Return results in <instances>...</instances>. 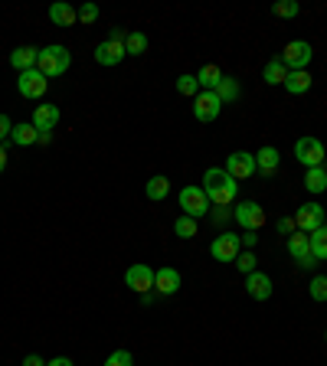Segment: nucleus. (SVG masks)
<instances>
[{
    "instance_id": "obj_23",
    "label": "nucleus",
    "mask_w": 327,
    "mask_h": 366,
    "mask_svg": "<svg viewBox=\"0 0 327 366\" xmlns=\"http://www.w3.org/2000/svg\"><path fill=\"white\" fill-rule=\"evenodd\" d=\"M10 141H13V144H20V147H30V144H36V141H40V131H36L30 121H23V125H13V135H10Z\"/></svg>"
},
{
    "instance_id": "obj_3",
    "label": "nucleus",
    "mask_w": 327,
    "mask_h": 366,
    "mask_svg": "<svg viewBox=\"0 0 327 366\" xmlns=\"http://www.w3.org/2000/svg\"><path fill=\"white\" fill-rule=\"evenodd\" d=\"M233 219L239 222L246 232H258L265 226V210H262L256 200H242V203L233 206Z\"/></svg>"
},
{
    "instance_id": "obj_17",
    "label": "nucleus",
    "mask_w": 327,
    "mask_h": 366,
    "mask_svg": "<svg viewBox=\"0 0 327 366\" xmlns=\"http://www.w3.org/2000/svg\"><path fill=\"white\" fill-rule=\"evenodd\" d=\"M56 125H59V105H36L33 128L36 131H52Z\"/></svg>"
},
{
    "instance_id": "obj_19",
    "label": "nucleus",
    "mask_w": 327,
    "mask_h": 366,
    "mask_svg": "<svg viewBox=\"0 0 327 366\" xmlns=\"http://www.w3.org/2000/svg\"><path fill=\"white\" fill-rule=\"evenodd\" d=\"M200 82V92H216V86L223 82V69L213 66V62H207V66H200V72H193Z\"/></svg>"
},
{
    "instance_id": "obj_13",
    "label": "nucleus",
    "mask_w": 327,
    "mask_h": 366,
    "mask_svg": "<svg viewBox=\"0 0 327 366\" xmlns=\"http://www.w3.org/2000/svg\"><path fill=\"white\" fill-rule=\"evenodd\" d=\"M242 252V242L239 236H233V232H223V236L213 239V246H210V256L216 258V262H236V256Z\"/></svg>"
},
{
    "instance_id": "obj_14",
    "label": "nucleus",
    "mask_w": 327,
    "mask_h": 366,
    "mask_svg": "<svg viewBox=\"0 0 327 366\" xmlns=\"http://www.w3.org/2000/svg\"><path fill=\"white\" fill-rule=\"evenodd\" d=\"M92 56H95L98 66H118L128 52H125V43H121V40H102V43L95 46Z\"/></svg>"
},
{
    "instance_id": "obj_40",
    "label": "nucleus",
    "mask_w": 327,
    "mask_h": 366,
    "mask_svg": "<svg viewBox=\"0 0 327 366\" xmlns=\"http://www.w3.org/2000/svg\"><path fill=\"white\" fill-rule=\"evenodd\" d=\"M239 242H242L246 248H252V246L258 242V232H246V236H239Z\"/></svg>"
},
{
    "instance_id": "obj_29",
    "label": "nucleus",
    "mask_w": 327,
    "mask_h": 366,
    "mask_svg": "<svg viewBox=\"0 0 327 366\" xmlns=\"http://www.w3.org/2000/svg\"><path fill=\"white\" fill-rule=\"evenodd\" d=\"M144 50H147V36L138 33V30H131V33L125 36V52H128V56H141Z\"/></svg>"
},
{
    "instance_id": "obj_24",
    "label": "nucleus",
    "mask_w": 327,
    "mask_h": 366,
    "mask_svg": "<svg viewBox=\"0 0 327 366\" xmlns=\"http://www.w3.org/2000/svg\"><path fill=\"white\" fill-rule=\"evenodd\" d=\"M144 193H147V200H154V203H161V200H167V193H171V180L157 173V177L147 180Z\"/></svg>"
},
{
    "instance_id": "obj_41",
    "label": "nucleus",
    "mask_w": 327,
    "mask_h": 366,
    "mask_svg": "<svg viewBox=\"0 0 327 366\" xmlns=\"http://www.w3.org/2000/svg\"><path fill=\"white\" fill-rule=\"evenodd\" d=\"M23 366H46V360L36 357V353H30V357H23Z\"/></svg>"
},
{
    "instance_id": "obj_12",
    "label": "nucleus",
    "mask_w": 327,
    "mask_h": 366,
    "mask_svg": "<svg viewBox=\"0 0 327 366\" xmlns=\"http://www.w3.org/2000/svg\"><path fill=\"white\" fill-rule=\"evenodd\" d=\"M219 111H223V102H219L216 92H200L197 98H193V118L203 121V125L219 118Z\"/></svg>"
},
{
    "instance_id": "obj_43",
    "label": "nucleus",
    "mask_w": 327,
    "mask_h": 366,
    "mask_svg": "<svg viewBox=\"0 0 327 366\" xmlns=\"http://www.w3.org/2000/svg\"><path fill=\"white\" fill-rule=\"evenodd\" d=\"M52 141V131H40V141H36V144H50Z\"/></svg>"
},
{
    "instance_id": "obj_5",
    "label": "nucleus",
    "mask_w": 327,
    "mask_h": 366,
    "mask_svg": "<svg viewBox=\"0 0 327 366\" xmlns=\"http://www.w3.org/2000/svg\"><path fill=\"white\" fill-rule=\"evenodd\" d=\"M294 157H298V161H302L304 167H324L327 147L321 144L318 137L304 135V137H298V141H294Z\"/></svg>"
},
{
    "instance_id": "obj_39",
    "label": "nucleus",
    "mask_w": 327,
    "mask_h": 366,
    "mask_svg": "<svg viewBox=\"0 0 327 366\" xmlns=\"http://www.w3.org/2000/svg\"><path fill=\"white\" fill-rule=\"evenodd\" d=\"M278 232H282V236H292V232H294V219H288V216L278 219Z\"/></svg>"
},
{
    "instance_id": "obj_1",
    "label": "nucleus",
    "mask_w": 327,
    "mask_h": 366,
    "mask_svg": "<svg viewBox=\"0 0 327 366\" xmlns=\"http://www.w3.org/2000/svg\"><path fill=\"white\" fill-rule=\"evenodd\" d=\"M203 193H207V200L213 206H233L236 196H239V183L223 167H210L203 173Z\"/></svg>"
},
{
    "instance_id": "obj_32",
    "label": "nucleus",
    "mask_w": 327,
    "mask_h": 366,
    "mask_svg": "<svg viewBox=\"0 0 327 366\" xmlns=\"http://www.w3.org/2000/svg\"><path fill=\"white\" fill-rule=\"evenodd\" d=\"M173 232L180 239H193L197 236V219H193V216H180V219L173 222Z\"/></svg>"
},
{
    "instance_id": "obj_30",
    "label": "nucleus",
    "mask_w": 327,
    "mask_h": 366,
    "mask_svg": "<svg viewBox=\"0 0 327 366\" xmlns=\"http://www.w3.org/2000/svg\"><path fill=\"white\" fill-rule=\"evenodd\" d=\"M272 13L282 17V20H294L298 13H302V4H298V0H278L275 7H272Z\"/></svg>"
},
{
    "instance_id": "obj_42",
    "label": "nucleus",
    "mask_w": 327,
    "mask_h": 366,
    "mask_svg": "<svg viewBox=\"0 0 327 366\" xmlns=\"http://www.w3.org/2000/svg\"><path fill=\"white\" fill-rule=\"evenodd\" d=\"M46 366H76V363H72L69 357H56V360H50V363H46Z\"/></svg>"
},
{
    "instance_id": "obj_34",
    "label": "nucleus",
    "mask_w": 327,
    "mask_h": 366,
    "mask_svg": "<svg viewBox=\"0 0 327 366\" xmlns=\"http://www.w3.org/2000/svg\"><path fill=\"white\" fill-rule=\"evenodd\" d=\"M105 366H134V357H131V350H115L112 357L105 360Z\"/></svg>"
},
{
    "instance_id": "obj_35",
    "label": "nucleus",
    "mask_w": 327,
    "mask_h": 366,
    "mask_svg": "<svg viewBox=\"0 0 327 366\" xmlns=\"http://www.w3.org/2000/svg\"><path fill=\"white\" fill-rule=\"evenodd\" d=\"M311 298L314 301H327V275H318L311 281Z\"/></svg>"
},
{
    "instance_id": "obj_36",
    "label": "nucleus",
    "mask_w": 327,
    "mask_h": 366,
    "mask_svg": "<svg viewBox=\"0 0 327 366\" xmlns=\"http://www.w3.org/2000/svg\"><path fill=\"white\" fill-rule=\"evenodd\" d=\"M98 13H102V10L95 7V4H82V7H79V20H82V23H95Z\"/></svg>"
},
{
    "instance_id": "obj_16",
    "label": "nucleus",
    "mask_w": 327,
    "mask_h": 366,
    "mask_svg": "<svg viewBox=\"0 0 327 366\" xmlns=\"http://www.w3.org/2000/svg\"><path fill=\"white\" fill-rule=\"evenodd\" d=\"M246 291H249L256 301H268L275 288H272V278H268L265 272H258V268H256L252 275H246Z\"/></svg>"
},
{
    "instance_id": "obj_20",
    "label": "nucleus",
    "mask_w": 327,
    "mask_h": 366,
    "mask_svg": "<svg viewBox=\"0 0 327 366\" xmlns=\"http://www.w3.org/2000/svg\"><path fill=\"white\" fill-rule=\"evenodd\" d=\"M50 20L56 26H76L79 10L72 7V4H66V0H59V4H52V7H50Z\"/></svg>"
},
{
    "instance_id": "obj_25",
    "label": "nucleus",
    "mask_w": 327,
    "mask_h": 366,
    "mask_svg": "<svg viewBox=\"0 0 327 366\" xmlns=\"http://www.w3.org/2000/svg\"><path fill=\"white\" fill-rule=\"evenodd\" d=\"M262 79H265L268 86H285V79H288V69H285L282 59H268V66L262 69Z\"/></svg>"
},
{
    "instance_id": "obj_26",
    "label": "nucleus",
    "mask_w": 327,
    "mask_h": 366,
    "mask_svg": "<svg viewBox=\"0 0 327 366\" xmlns=\"http://www.w3.org/2000/svg\"><path fill=\"white\" fill-rule=\"evenodd\" d=\"M304 187H308L311 193H324L327 190V171L324 167H308V173H304Z\"/></svg>"
},
{
    "instance_id": "obj_38",
    "label": "nucleus",
    "mask_w": 327,
    "mask_h": 366,
    "mask_svg": "<svg viewBox=\"0 0 327 366\" xmlns=\"http://www.w3.org/2000/svg\"><path fill=\"white\" fill-rule=\"evenodd\" d=\"M13 135V121L7 118V115H0V141H4V137H10Z\"/></svg>"
},
{
    "instance_id": "obj_28",
    "label": "nucleus",
    "mask_w": 327,
    "mask_h": 366,
    "mask_svg": "<svg viewBox=\"0 0 327 366\" xmlns=\"http://www.w3.org/2000/svg\"><path fill=\"white\" fill-rule=\"evenodd\" d=\"M216 95H219V102H236L239 98V79H233V76H223V82L216 86Z\"/></svg>"
},
{
    "instance_id": "obj_9",
    "label": "nucleus",
    "mask_w": 327,
    "mask_h": 366,
    "mask_svg": "<svg viewBox=\"0 0 327 366\" xmlns=\"http://www.w3.org/2000/svg\"><path fill=\"white\" fill-rule=\"evenodd\" d=\"M285 246H288V256L302 265V268H314V265H318V258L311 256V236H308V232L294 229L292 236H288V242H285Z\"/></svg>"
},
{
    "instance_id": "obj_10",
    "label": "nucleus",
    "mask_w": 327,
    "mask_h": 366,
    "mask_svg": "<svg viewBox=\"0 0 327 366\" xmlns=\"http://www.w3.org/2000/svg\"><path fill=\"white\" fill-rule=\"evenodd\" d=\"M125 285H128L134 294H151V291H154V268L144 262L131 265L128 272H125Z\"/></svg>"
},
{
    "instance_id": "obj_11",
    "label": "nucleus",
    "mask_w": 327,
    "mask_h": 366,
    "mask_svg": "<svg viewBox=\"0 0 327 366\" xmlns=\"http://www.w3.org/2000/svg\"><path fill=\"white\" fill-rule=\"evenodd\" d=\"M229 177L239 183V180H249L252 173H256V154L249 151H233L229 157H226V167H223Z\"/></svg>"
},
{
    "instance_id": "obj_2",
    "label": "nucleus",
    "mask_w": 327,
    "mask_h": 366,
    "mask_svg": "<svg viewBox=\"0 0 327 366\" xmlns=\"http://www.w3.org/2000/svg\"><path fill=\"white\" fill-rule=\"evenodd\" d=\"M69 66H72V56H69V50L66 46H43L40 50V59H36V69L43 72L46 79H59V76H66L69 72Z\"/></svg>"
},
{
    "instance_id": "obj_27",
    "label": "nucleus",
    "mask_w": 327,
    "mask_h": 366,
    "mask_svg": "<svg viewBox=\"0 0 327 366\" xmlns=\"http://www.w3.org/2000/svg\"><path fill=\"white\" fill-rule=\"evenodd\" d=\"M311 256L318 258V262H324L327 258V222L321 226V229L311 232Z\"/></svg>"
},
{
    "instance_id": "obj_18",
    "label": "nucleus",
    "mask_w": 327,
    "mask_h": 366,
    "mask_svg": "<svg viewBox=\"0 0 327 366\" xmlns=\"http://www.w3.org/2000/svg\"><path fill=\"white\" fill-rule=\"evenodd\" d=\"M36 59H40V50L36 46H17L10 52V66L17 72H26V69H36Z\"/></svg>"
},
{
    "instance_id": "obj_6",
    "label": "nucleus",
    "mask_w": 327,
    "mask_h": 366,
    "mask_svg": "<svg viewBox=\"0 0 327 366\" xmlns=\"http://www.w3.org/2000/svg\"><path fill=\"white\" fill-rule=\"evenodd\" d=\"M278 59L285 62L288 72H298V69H308V62L314 59V50H311V43H304V40H294V43L285 46Z\"/></svg>"
},
{
    "instance_id": "obj_37",
    "label": "nucleus",
    "mask_w": 327,
    "mask_h": 366,
    "mask_svg": "<svg viewBox=\"0 0 327 366\" xmlns=\"http://www.w3.org/2000/svg\"><path fill=\"white\" fill-rule=\"evenodd\" d=\"M210 213H213V222H216V226H226V222L233 219V213H229L226 206H216V210H210Z\"/></svg>"
},
{
    "instance_id": "obj_45",
    "label": "nucleus",
    "mask_w": 327,
    "mask_h": 366,
    "mask_svg": "<svg viewBox=\"0 0 327 366\" xmlns=\"http://www.w3.org/2000/svg\"><path fill=\"white\" fill-rule=\"evenodd\" d=\"M324 171H327V157H324Z\"/></svg>"
},
{
    "instance_id": "obj_7",
    "label": "nucleus",
    "mask_w": 327,
    "mask_h": 366,
    "mask_svg": "<svg viewBox=\"0 0 327 366\" xmlns=\"http://www.w3.org/2000/svg\"><path fill=\"white\" fill-rule=\"evenodd\" d=\"M324 219H327V210L321 203H304V206H298V213H294V229L298 232H314V229H321L324 226Z\"/></svg>"
},
{
    "instance_id": "obj_33",
    "label": "nucleus",
    "mask_w": 327,
    "mask_h": 366,
    "mask_svg": "<svg viewBox=\"0 0 327 366\" xmlns=\"http://www.w3.org/2000/svg\"><path fill=\"white\" fill-rule=\"evenodd\" d=\"M256 262H258V258L252 256L249 248H246V252H239V256H236V262H233V265L239 268L242 275H252V272H256Z\"/></svg>"
},
{
    "instance_id": "obj_21",
    "label": "nucleus",
    "mask_w": 327,
    "mask_h": 366,
    "mask_svg": "<svg viewBox=\"0 0 327 366\" xmlns=\"http://www.w3.org/2000/svg\"><path fill=\"white\" fill-rule=\"evenodd\" d=\"M311 86H314V79H311V72H308V69H298V72H288V79H285V92H288V95H304Z\"/></svg>"
},
{
    "instance_id": "obj_46",
    "label": "nucleus",
    "mask_w": 327,
    "mask_h": 366,
    "mask_svg": "<svg viewBox=\"0 0 327 366\" xmlns=\"http://www.w3.org/2000/svg\"><path fill=\"white\" fill-rule=\"evenodd\" d=\"M324 341H327V331H324Z\"/></svg>"
},
{
    "instance_id": "obj_15",
    "label": "nucleus",
    "mask_w": 327,
    "mask_h": 366,
    "mask_svg": "<svg viewBox=\"0 0 327 366\" xmlns=\"http://www.w3.org/2000/svg\"><path fill=\"white\" fill-rule=\"evenodd\" d=\"M183 285L180 272L177 268H157L154 272V291L161 294V298H171V294H177Z\"/></svg>"
},
{
    "instance_id": "obj_22",
    "label": "nucleus",
    "mask_w": 327,
    "mask_h": 366,
    "mask_svg": "<svg viewBox=\"0 0 327 366\" xmlns=\"http://www.w3.org/2000/svg\"><path fill=\"white\" fill-rule=\"evenodd\" d=\"M278 161H282V157H278L275 147H262V151L256 154V171L265 173V177H272V173L278 171Z\"/></svg>"
},
{
    "instance_id": "obj_31",
    "label": "nucleus",
    "mask_w": 327,
    "mask_h": 366,
    "mask_svg": "<svg viewBox=\"0 0 327 366\" xmlns=\"http://www.w3.org/2000/svg\"><path fill=\"white\" fill-rule=\"evenodd\" d=\"M177 92L187 95V98H197V95H200V82H197V76H190V72H183V76L177 79Z\"/></svg>"
},
{
    "instance_id": "obj_44",
    "label": "nucleus",
    "mask_w": 327,
    "mask_h": 366,
    "mask_svg": "<svg viewBox=\"0 0 327 366\" xmlns=\"http://www.w3.org/2000/svg\"><path fill=\"white\" fill-rule=\"evenodd\" d=\"M7 171V151H4V144H0V173Z\"/></svg>"
},
{
    "instance_id": "obj_8",
    "label": "nucleus",
    "mask_w": 327,
    "mask_h": 366,
    "mask_svg": "<svg viewBox=\"0 0 327 366\" xmlns=\"http://www.w3.org/2000/svg\"><path fill=\"white\" fill-rule=\"evenodd\" d=\"M46 88H50V79L40 72V69H26V72H20V79H17V92L23 95V98H43L46 95Z\"/></svg>"
},
{
    "instance_id": "obj_4",
    "label": "nucleus",
    "mask_w": 327,
    "mask_h": 366,
    "mask_svg": "<svg viewBox=\"0 0 327 366\" xmlns=\"http://www.w3.org/2000/svg\"><path fill=\"white\" fill-rule=\"evenodd\" d=\"M177 203H180L183 216H193V219H200V216H207L210 210H213V203L207 200L203 187H183L180 196H177Z\"/></svg>"
}]
</instances>
